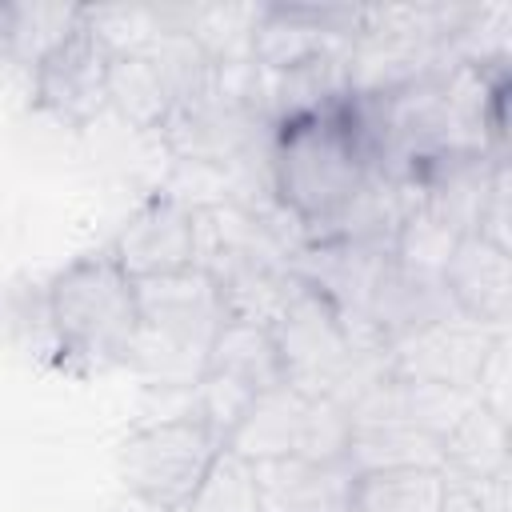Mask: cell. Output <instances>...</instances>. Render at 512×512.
Returning <instances> with one entry per match:
<instances>
[{
    "instance_id": "9",
    "label": "cell",
    "mask_w": 512,
    "mask_h": 512,
    "mask_svg": "<svg viewBox=\"0 0 512 512\" xmlns=\"http://www.w3.org/2000/svg\"><path fill=\"white\" fill-rule=\"evenodd\" d=\"M444 296L456 316L488 328L508 332L512 320V248H500L476 232H464L440 272Z\"/></svg>"
},
{
    "instance_id": "12",
    "label": "cell",
    "mask_w": 512,
    "mask_h": 512,
    "mask_svg": "<svg viewBox=\"0 0 512 512\" xmlns=\"http://www.w3.org/2000/svg\"><path fill=\"white\" fill-rule=\"evenodd\" d=\"M80 20H84V4H36V0L0 4V64L32 80L44 56Z\"/></svg>"
},
{
    "instance_id": "4",
    "label": "cell",
    "mask_w": 512,
    "mask_h": 512,
    "mask_svg": "<svg viewBox=\"0 0 512 512\" xmlns=\"http://www.w3.org/2000/svg\"><path fill=\"white\" fill-rule=\"evenodd\" d=\"M224 440L192 408L132 428L116 448V476L124 492L156 512H184Z\"/></svg>"
},
{
    "instance_id": "10",
    "label": "cell",
    "mask_w": 512,
    "mask_h": 512,
    "mask_svg": "<svg viewBox=\"0 0 512 512\" xmlns=\"http://www.w3.org/2000/svg\"><path fill=\"white\" fill-rule=\"evenodd\" d=\"M256 492L260 512H348L352 472L344 460H304V456H272L256 460Z\"/></svg>"
},
{
    "instance_id": "3",
    "label": "cell",
    "mask_w": 512,
    "mask_h": 512,
    "mask_svg": "<svg viewBox=\"0 0 512 512\" xmlns=\"http://www.w3.org/2000/svg\"><path fill=\"white\" fill-rule=\"evenodd\" d=\"M140 304V340L132 360L140 356L160 384H196L204 372L208 344L224 324V300L208 268H184L168 276L136 280Z\"/></svg>"
},
{
    "instance_id": "8",
    "label": "cell",
    "mask_w": 512,
    "mask_h": 512,
    "mask_svg": "<svg viewBox=\"0 0 512 512\" xmlns=\"http://www.w3.org/2000/svg\"><path fill=\"white\" fill-rule=\"evenodd\" d=\"M108 252L132 280L196 268L200 264V212L160 188L144 204H136V212L112 236Z\"/></svg>"
},
{
    "instance_id": "6",
    "label": "cell",
    "mask_w": 512,
    "mask_h": 512,
    "mask_svg": "<svg viewBox=\"0 0 512 512\" xmlns=\"http://www.w3.org/2000/svg\"><path fill=\"white\" fill-rule=\"evenodd\" d=\"M112 56L108 40L80 20L36 68L32 104L72 132L96 124L112 108Z\"/></svg>"
},
{
    "instance_id": "7",
    "label": "cell",
    "mask_w": 512,
    "mask_h": 512,
    "mask_svg": "<svg viewBox=\"0 0 512 512\" xmlns=\"http://www.w3.org/2000/svg\"><path fill=\"white\" fill-rule=\"evenodd\" d=\"M504 332H488L464 316L420 324L384 344V372L400 384H444L476 396V380Z\"/></svg>"
},
{
    "instance_id": "14",
    "label": "cell",
    "mask_w": 512,
    "mask_h": 512,
    "mask_svg": "<svg viewBox=\"0 0 512 512\" xmlns=\"http://www.w3.org/2000/svg\"><path fill=\"white\" fill-rule=\"evenodd\" d=\"M448 480H504L508 476V420L472 404L444 436Z\"/></svg>"
},
{
    "instance_id": "2",
    "label": "cell",
    "mask_w": 512,
    "mask_h": 512,
    "mask_svg": "<svg viewBox=\"0 0 512 512\" xmlns=\"http://www.w3.org/2000/svg\"><path fill=\"white\" fill-rule=\"evenodd\" d=\"M44 316L60 364L80 376L128 364L140 340L136 280L112 260L108 248L76 256L48 280Z\"/></svg>"
},
{
    "instance_id": "5",
    "label": "cell",
    "mask_w": 512,
    "mask_h": 512,
    "mask_svg": "<svg viewBox=\"0 0 512 512\" xmlns=\"http://www.w3.org/2000/svg\"><path fill=\"white\" fill-rule=\"evenodd\" d=\"M348 432H352V412L344 400L308 396L292 384H276L252 396L224 448L240 452L252 464L272 456H304V460L336 464L344 460Z\"/></svg>"
},
{
    "instance_id": "1",
    "label": "cell",
    "mask_w": 512,
    "mask_h": 512,
    "mask_svg": "<svg viewBox=\"0 0 512 512\" xmlns=\"http://www.w3.org/2000/svg\"><path fill=\"white\" fill-rule=\"evenodd\" d=\"M372 176L368 148L352 120L348 96L336 104L272 124L268 184L272 200L300 224V232L332 220Z\"/></svg>"
},
{
    "instance_id": "11",
    "label": "cell",
    "mask_w": 512,
    "mask_h": 512,
    "mask_svg": "<svg viewBox=\"0 0 512 512\" xmlns=\"http://www.w3.org/2000/svg\"><path fill=\"white\" fill-rule=\"evenodd\" d=\"M200 376H220V380H232L248 392H268V388L284 384V364H280V348H276L272 328L224 316V324L216 328V336L208 344Z\"/></svg>"
},
{
    "instance_id": "13",
    "label": "cell",
    "mask_w": 512,
    "mask_h": 512,
    "mask_svg": "<svg viewBox=\"0 0 512 512\" xmlns=\"http://www.w3.org/2000/svg\"><path fill=\"white\" fill-rule=\"evenodd\" d=\"M444 468H376L352 472L348 512H444Z\"/></svg>"
},
{
    "instance_id": "15",
    "label": "cell",
    "mask_w": 512,
    "mask_h": 512,
    "mask_svg": "<svg viewBox=\"0 0 512 512\" xmlns=\"http://www.w3.org/2000/svg\"><path fill=\"white\" fill-rule=\"evenodd\" d=\"M184 512H260L252 460H244L240 452L224 448Z\"/></svg>"
}]
</instances>
